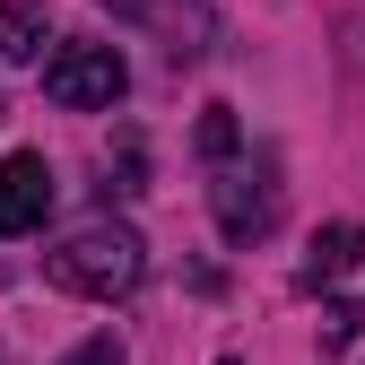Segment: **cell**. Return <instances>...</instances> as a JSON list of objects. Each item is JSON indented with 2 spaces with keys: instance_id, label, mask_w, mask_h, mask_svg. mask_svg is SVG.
<instances>
[{
  "instance_id": "obj_1",
  "label": "cell",
  "mask_w": 365,
  "mask_h": 365,
  "mask_svg": "<svg viewBox=\"0 0 365 365\" xmlns=\"http://www.w3.org/2000/svg\"><path fill=\"white\" fill-rule=\"evenodd\" d=\"M43 269H53V287L113 304V296H130V287L148 279V252H140V235H130V226H78L61 252H43Z\"/></svg>"
},
{
  "instance_id": "obj_2",
  "label": "cell",
  "mask_w": 365,
  "mask_h": 365,
  "mask_svg": "<svg viewBox=\"0 0 365 365\" xmlns=\"http://www.w3.org/2000/svg\"><path fill=\"white\" fill-rule=\"evenodd\" d=\"M122 87H130V70H122L113 43H61V53L43 61V96L70 105V113H105V105H122Z\"/></svg>"
},
{
  "instance_id": "obj_3",
  "label": "cell",
  "mask_w": 365,
  "mask_h": 365,
  "mask_svg": "<svg viewBox=\"0 0 365 365\" xmlns=\"http://www.w3.org/2000/svg\"><path fill=\"white\" fill-rule=\"evenodd\" d=\"M209 209H217V235L226 244H261L279 226V174L269 165H226L209 182Z\"/></svg>"
},
{
  "instance_id": "obj_4",
  "label": "cell",
  "mask_w": 365,
  "mask_h": 365,
  "mask_svg": "<svg viewBox=\"0 0 365 365\" xmlns=\"http://www.w3.org/2000/svg\"><path fill=\"white\" fill-rule=\"evenodd\" d=\"M43 217H53V165L35 148L0 157V235H35Z\"/></svg>"
},
{
  "instance_id": "obj_5",
  "label": "cell",
  "mask_w": 365,
  "mask_h": 365,
  "mask_svg": "<svg viewBox=\"0 0 365 365\" xmlns=\"http://www.w3.org/2000/svg\"><path fill=\"white\" fill-rule=\"evenodd\" d=\"M356 252H365L356 226H322V235H313V252H304V269H296V287H331V279H348Z\"/></svg>"
},
{
  "instance_id": "obj_6",
  "label": "cell",
  "mask_w": 365,
  "mask_h": 365,
  "mask_svg": "<svg viewBox=\"0 0 365 365\" xmlns=\"http://www.w3.org/2000/svg\"><path fill=\"white\" fill-rule=\"evenodd\" d=\"M0 53H9V61L43 53V0H0Z\"/></svg>"
},
{
  "instance_id": "obj_7",
  "label": "cell",
  "mask_w": 365,
  "mask_h": 365,
  "mask_svg": "<svg viewBox=\"0 0 365 365\" xmlns=\"http://www.w3.org/2000/svg\"><path fill=\"white\" fill-rule=\"evenodd\" d=\"M356 331H365V313H356L348 296H331V304H322V348H348Z\"/></svg>"
},
{
  "instance_id": "obj_8",
  "label": "cell",
  "mask_w": 365,
  "mask_h": 365,
  "mask_svg": "<svg viewBox=\"0 0 365 365\" xmlns=\"http://www.w3.org/2000/svg\"><path fill=\"white\" fill-rule=\"evenodd\" d=\"M200 157H235V113H226V105L200 113Z\"/></svg>"
},
{
  "instance_id": "obj_9",
  "label": "cell",
  "mask_w": 365,
  "mask_h": 365,
  "mask_svg": "<svg viewBox=\"0 0 365 365\" xmlns=\"http://www.w3.org/2000/svg\"><path fill=\"white\" fill-rule=\"evenodd\" d=\"M61 365H122V348H113V339H78Z\"/></svg>"
}]
</instances>
